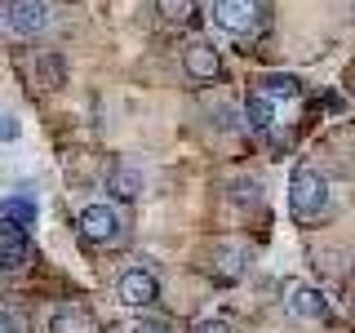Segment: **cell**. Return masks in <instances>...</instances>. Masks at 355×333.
<instances>
[{"label": "cell", "instance_id": "cell-14", "mask_svg": "<svg viewBox=\"0 0 355 333\" xmlns=\"http://www.w3.org/2000/svg\"><path fill=\"white\" fill-rule=\"evenodd\" d=\"M258 89L271 94L275 103H288V98L302 94V80H297V76H266V80H258Z\"/></svg>", "mask_w": 355, "mask_h": 333}, {"label": "cell", "instance_id": "cell-5", "mask_svg": "<svg viewBox=\"0 0 355 333\" xmlns=\"http://www.w3.org/2000/svg\"><path fill=\"white\" fill-rule=\"evenodd\" d=\"M116 298L125 307H151L155 298H160V280H155L151 271H142V266H129L116 280Z\"/></svg>", "mask_w": 355, "mask_h": 333}, {"label": "cell", "instance_id": "cell-9", "mask_svg": "<svg viewBox=\"0 0 355 333\" xmlns=\"http://www.w3.org/2000/svg\"><path fill=\"white\" fill-rule=\"evenodd\" d=\"M49 333H98V320L80 302H62L49 316Z\"/></svg>", "mask_w": 355, "mask_h": 333}, {"label": "cell", "instance_id": "cell-18", "mask_svg": "<svg viewBox=\"0 0 355 333\" xmlns=\"http://www.w3.org/2000/svg\"><path fill=\"white\" fill-rule=\"evenodd\" d=\"M125 333H169V325H164V320H147V316H142V320H133Z\"/></svg>", "mask_w": 355, "mask_h": 333}, {"label": "cell", "instance_id": "cell-1", "mask_svg": "<svg viewBox=\"0 0 355 333\" xmlns=\"http://www.w3.org/2000/svg\"><path fill=\"white\" fill-rule=\"evenodd\" d=\"M329 209V182L320 169H311V164H297L293 178H288V214L297 222H315L324 218Z\"/></svg>", "mask_w": 355, "mask_h": 333}, {"label": "cell", "instance_id": "cell-3", "mask_svg": "<svg viewBox=\"0 0 355 333\" xmlns=\"http://www.w3.org/2000/svg\"><path fill=\"white\" fill-rule=\"evenodd\" d=\"M209 14H214V22L222 31H231V36H249L262 22L258 0H209Z\"/></svg>", "mask_w": 355, "mask_h": 333}, {"label": "cell", "instance_id": "cell-16", "mask_svg": "<svg viewBox=\"0 0 355 333\" xmlns=\"http://www.w3.org/2000/svg\"><path fill=\"white\" fill-rule=\"evenodd\" d=\"M236 200H240V205H253V200H262V182H253V178H240V182H236Z\"/></svg>", "mask_w": 355, "mask_h": 333}, {"label": "cell", "instance_id": "cell-20", "mask_svg": "<svg viewBox=\"0 0 355 333\" xmlns=\"http://www.w3.org/2000/svg\"><path fill=\"white\" fill-rule=\"evenodd\" d=\"M0 333H22V320L14 311H5V307H0Z\"/></svg>", "mask_w": 355, "mask_h": 333}, {"label": "cell", "instance_id": "cell-15", "mask_svg": "<svg viewBox=\"0 0 355 333\" xmlns=\"http://www.w3.org/2000/svg\"><path fill=\"white\" fill-rule=\"evenodd\" d=\"M155 14L164 22H191L196 18V0H155Z\"/></svg>", "mask_w": 355, "mask_h": 333}, {"label": "cell", "instance_id": "cell-17", "mask_svg": "<svg viewBox=\"0 0 355 333\" xmlns=\"http://www.w3.org/2000/svg\"><path fill=\"white\" fill-rule=\"evenodd\" d=\"M191 333H231V325H227L222 316H205V320H196Z\"/></svg>", "mask_w": 355, "mask_h": 333}, {"label": "cell", "instance_id": "cell-4", "mask_svg": "<svg viewBox=\"0 0 355 333\" xmlns=\"http://www.w3.org/2000/svg\"><path fill=\"white\" fill-rule=\"evenodd\" d=\"M49 18H53V9H49V0H9L5 5V27L14 31V36H40L44 27H49Z\"/></svg>", "mask_w": 355, "mask_h": 333}, {"label": "cell", "instance_id": "cell-10", "mask_svg": "<svg viewBox=\"0 0 355 333\" xmlns=\"http://www.w3.org/2000/svg\"><path fill=\"white\" fill-rule=\"evenodd\" d=\"M244 120H249V129L266 133L275 125V98L262 94V89H249V98H244Z\"/></svg>", "mask_w": 355, "mask_h": 333}, {"label": "cell", "instance_id": "cell-7", "mask_svg": "<svg viewBox=\"0 0 355 333\" xmlns=\"http://www.w3.org/2000/svg\"><path fill=\"white\" fill-rule=\"evenodd\" d=\"M27 231L18 227V222H5L0 218V271H18V266H27Z\"/></svg>", "mask_w": 355, "mask_h": 333}, {"label": "cell", "instance_id": "cell-12", "mask_svg": "<svg viewBox=\"0 0 355 333\" xmlns=\"http://www.w3.org/2000/svg\"><path fill=\"white\" fill-rule=\"evenodd\" d=\"M0 218H5V222H18V227H36L40 205L31 196H9V200H0Z\"/></svg>", "mask_w": 355, "mask_h": 333}, {"label": "cell", "instance_id": "cell-19", "mask_svg": "<svg viewBox=\"0 0 355 333\" xmlns=\"http://www.w3.org/2000/svg\"><path fill=\"white\" fill-rule=\"evenodd\" d=\"M18 133H22V125H18L14 116H9V111H0V142H14Z\"/></svg>", "mask_w": 355, "mask_h": 333}, {"label": "cell", "instance_id": "cell-11", "mask_svg": "<svg viewBox=\"0 0 355 333\" xmlns=\"http://www.w3.org/2000/svg\"><path fill=\"white\" fill-rule=\"evenodd\" d=\"M107 191L116 200H138L142 196V173L129 169V164H111L107 169Z\"/></svg>", "mask_w": 355, "mask_h": 333}, {"label": "cell", "instance_id": "cell-8", "mask_svg": "<svg viewBox=\"0 0 355 333\" xmlns=\"http://www.w3.org/2000/svg\"><path fill=\"white\" fill-rule=\"evenodd\" d=\"M182 67H187V76H196V80H218L222 76V58H218V49L209 40H191L182 49Z\"/></svg>", "mask_w": 355, "mask_h": 333}, {"label": "cell", "instance_id": "cell-2", "mask_svg": "<svg viewBox=\"0 0 355 333\" xmlns=\"http://www.w3.org/2000/svg\"><path fill=\"white\" fill-rule=\"evenodd\" d=\"M76 227H80V236L89 244H120V236H125V222L111 205H85Z\"/></svg>", "mask_w": 355, "mask_h": 333}, {"label": "cell", "instance_id": "cell-13", "mask_svg": "<svg viewBox=\"0 0 355 333\" xmlns=\"http://www.w3.org/2000/svg\"><path fill=\"white\" fill-rule=\"evenodd\" d=\"M244 258H249V253H244L240 244H222V249L214 253V275H218V280H240V275H244Z\"/></svg>", "mask_w": 355, "mask_h": 333}, {"label": "cell", "instance_id": "cell-6", "mask_svg": "<svg viewBox=\"0 0 355 333\" xmlns=\"http://www.w3.org/2000/svg\"><path fill=\"white\" fill-rule=\"evenodd\" d=\"M284 307H288V316H297V320H324L329 316V298L311 284H288Z\"/></svg>", "mask_w": 355, "mask_h": 333}]
</instances>
